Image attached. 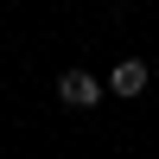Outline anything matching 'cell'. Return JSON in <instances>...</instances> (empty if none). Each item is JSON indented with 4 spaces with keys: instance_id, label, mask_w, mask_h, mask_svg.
I'll list each match as a JSON object with an SVG mask.
<instances>
[{
    "instance_id": "obj_1",
    "label": "cell",
    "mask_w": 159,
    "mask_h": 159,
    "mask_svg": "<svg viewBox=\"0 0 159 159\" xmlns=\"http://www.w3.org/2000/svg\"><path fill=\"white\" fill-rule=\"evenodd\" d=\"M57 102H70V108H96V102H102V83H96L89 70H64V76H57Z\"/></svg>"
},
{
    "instance_id": "obj_2",
    "label": "cell",
    "mask_w": 159,
    "mask_h": 159,
    "mask_svg": "<svg viewBox=\"0 0 159 159\" xmlns=\"http://www.w3.org/2000/svg\"><path fill=\"white\" fill-rule=\"evenodd\" d=\"M147 64H140V57H121V64H115V70H108V89H115V96H121V102H134L140 96V89H147Z\"/></svg>"
}]
</instances>
